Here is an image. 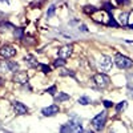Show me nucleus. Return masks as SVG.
Returning a JSON list of instances; mask_svg holds the SVG:
<instances>
[{
    "instance_id": "1",
    "label": "nucleus",
    "mask_w": 133,
    "mask_h": 133,
    "mask_svg": "<svg viewBox=\"0 0 133 133\" xmlns=\"http://www.w3.org/2000/svg\"><path fill=\"white\" fill-rule=\"evenodd\" d=\"M81 120L76 116H72V120H69L68 124H64L60 128V132H81Z\"/></svg>"
},
{
    "instance_id": "2",
    "label": "nucleus",
    "mask_w": 133,
    "mask_h": 133,
    "mask_svg": "<svg viewBox=\"0 0 133 133\" xmlns=\"http://www.w3.org/2000/svg\"><path fill=\"white\" fill-rule=\"evenodd\" d=\"M105 123H107V112H105V110H103V112H100L98 115H96V116L92 118V121H91L92 127H93L95 130H97V132L101 130V129L104 128Z\"/></svg>"
},
{
    "instance_id": "3",
    "label": "nucleus",
    "mask_w": 133,
    "mask_h": 133,
    "mask_svg": "<svg viewBox=\"0 0 133 133\" xmlns=\"http://www.w3.org/2000/svg\"><path fill=\"white\" fill-rule=\"evenodd\" d=\"M115 64L118 66L120 69H128V68H132V66H133V61L129 57L124 56V55H120V53L116 55Z\"/></svg>"
},
{
    "instance_id": "4",
    "label": "nucleus",
    "mask_w": 133,
    "mask_h": 133,
    "mask_svg": "<svg viewBox=\"0 0 133 133\" xmlns=\"http://www.w3.org/2000/svg\"><path fill=\"white\" fill-rule=\"evenodd\" d=\"M97 65H98V68L101 69L103 72H108V71L112 69V66H113V61H112V59H110L109 56L101 55V56H100V59H98Z\"/></svg>"
},
{
    "instance_id": "5",
    "label": "nucleus",
    "mask_w": 133,
    "mask_h": 133,
    "mask_svg": "<svg viewBox=\"0 0 133 133\" xmlns=\"http://www.w3.org/2000/svg\"><path fill=\"white\" fill-rule=\"evenodd\" d=\"M93 83L98 87V88H107L110 83V79L105 75V73H97L93 76Z\"/></svg>"
},
{
    "instance_id": "6",
    "label": "nucleus",
    "mask_w": 133,
    "mask_h": 133,
    "mask_svg": "<svg viewBox=\"0 0 133 133\" xmlns=\"http://www.w3.org/2000/svg\"><path fill=\"white\" fill-rule=\"evenodd\" d=\"M16 55V48L14 45H9V44H7V45H3L2 48H0V56H3L5 59H9V57H14Z\"/></svg>"
},
{
    "instance_id": "7",
    "label": "nucleus",
    "mask_w": 133,
    "mask_h": 133,
    "mask_svg": "<svg viewBox=\"0 0 133 133\" xmlns=\"http://www.w3.org/2000/svg\"><path fill=\"white\" fill-rule=\"evenodd\" d=\"M72 51H73V45H71V44H68V45H64L63 48L59 49L57 55L59 57H63V59H68L71 55H72Z\"/></svg>"
},
{
    "instance_id": "8",
    "label": "nucleus",
    "mask_w": 133,
    "mask_h": 133,
    "mask_svg": "<svg viewBox=\"0 0 133 133\" xmlns=\"http://www.w3.org/2000/svg\"><path fill=\"white\" fill-rule=\"evenodd\" d=\"M41 113L44 115V116H55V115H57L59 113V107L56 105V104H52V105H49V107H47V108H44L43 110H41Z\"/></svg>"
},
{
    "instance_id": "9",
    "label": "nucleus",
    "mask_w": 133,
    "mask_h": 133,
    "mask_svg": "<svg viewBox=\"0 0 133 133\" xmlns=\"http://www.w3.org/2000/svg\"><path fill=\"white\" fill-rule=\"evenodd\" d=\"M14 81L19 84H27L28 83V75L27 72H15Z\"/></svg>"
},
{
    "instance_id": "10",
    "label": "nucleus",
    "mask_w": 133,
    "mask_h": 133,
    "mask_svg": "<svg viewBox=\"0 0 133 133\" xmlns=\"http://www.w3.org/2000/svg\"><path fill=\"white\" fill-rule=\"evenodd\" d=\"M14 109H15V112H16V115H25L27 112H28V108L24 105V104H21V103H19V101H15L14 103Z\"/></svg>"
},
{
    "instance_id": "11",
    "label": "nucleus",
    "mask_w": 133,
    "mask_h": 133,
    "mask_svg": "<svg viewBox=\"0 0 133 133\" xmlns=\"http://www.w3.org/2000/svg\"><path fill=\"white\" fill-rule=\"evenodd\" d=\"M24 61H25V64L29 66V68H36V66H40V63L33 56H31V55H28V56L24 57Z\"/></svg>"
},
{
    "instance_id": "12",
    "label": "nucleus",
    "mask_w": 133,
    "mask_h": 133,
    "mask_svg": "<svg viewBox=\"0 0 133 133\" xmlns=\"http://www.w3.org/2000/svg\"><path fill=\"white\" fill-rule=\"evenodd\" d=\"M65 100H69V95H66L64 92H60L56 97H55V101L56 103H61V101H65Z\"/></svg>"
},
{
    "instance_id": "13",
    "label": "nucleus",
    "mask_w": 133,
    "mask_h": 133,
    "mask_svg": "<svg viewBox=\"0 0 133 133\" xmlns=\"http://www.w3.org/2000/svg\"><path fill=\"white\" fill-rule=\"evenodd\" d=\"M8 63V69H9V72H17L19 71V64L16 63V61H7Z\"/></svg>"
},
{
    "instance_id": "14",
    "label": "nucleus",
    "mask_w": 133,
    "mask_h": 133,
    "mask_svg": "<svg viewBox=\"0 0 133 133\" xmlns=\"http://www.w3.org/2000/svg\"><path fill=\"white\" fill-rule=\"evenodd\" d=\"M128 14H125V12H123V14H120V16H118V21H120V24L121 25H127L128 24Z\"/></svg>"
},
{
    "instance_id": "15",
    "label": "nucleus",
    "mask_w": 133,
    "mask_h": 133,
    "mask_svg": "<svg viewBox=\"0 0 133 133\" xmlns=\"http://www.w3.org/2000/svg\"><path fill=\"white\" fill-rule=\"evenodd\" d=\"M23 33H24V29L23 28H14V36L16 39H23Z\"/></svg>"
},
{
    "instance_id": "16",
    "label": "nucleus",
    "mask_w": 133,
    "mask_h": 133,
    "mask_svg": "<svg viewBox=\"0 0 133 133\" xmlns=\"http://www.w3.org/2000/svg\"><path fill=\"white\" fill-rule=\"evenodd\" d=\"M127 107H128V103H127V101H120V103L116 105V110L120 113V112H123V110H125Z\"/></svg>"
},
{
    "instance_id": "17",
    "label": "nucleus",
    "mask_w": 133,
    "mask_h": 133,
    "mask_svg": "<svg viewBox=\"0 0 133 133\" xmlns=\"http://www.w3.org/2000/svg\"><path fill=\"white\" fill-rule=\"evenodd\" d=\"M84 12L88 15H93L95 12H97V8H95L93 5H85L84 7Z\"/></svg>"
},
{
    "instance_id": "18",
    "label": "nucleus",
    "mask_w": 133,
    "mask_h": 133,
    "mask_svg": "<svg viewBox=\"0 0 133 133\" xmlns=\"http://www.w3.org/2000/svg\"><path fill=\"white\" fill-rule=\"evenodd\" d=\"M91 103H92V100L88 97V96H81L79 98V104H81V105H88V104H91Z\"/></svg>"
},
{
    "instance_id": "19",
    "label": "nucleus",
    "mask_w": 133,
    "mask_h": 133,
    "mask_svg": "<svg viewBox=\"0 0 133 133\" xmlns=\"http://www.w3.org/2000/svg\"><path fill=\"white\" fill-rule=\"evenodd\" d=\"M65 59H63V57H57L56 60L53 61V66H56V68H59V66H63V65H65Z\"/></svg>"
},
{
    "instance_id": "20",
    "label": "nucleus",
    "mask_w": 133,
    "mask_h": 133,
    "mask_svg": "<svg viewBox=\"0 0 133 133\" xmlns=\"http://www.w3.org/2000/svg\"><path fill=\"white\" fill-rule=\"evenodd\" d=\"M108 24L112 25V27H118V23L115 20V17L110 15V14H109V16H108Z\"/></svg>"
},
{
    "instance_id": "21",
    "label": "nucleus",
    "mask_w": 133,
    "mask_h": 133,
    "mask_svg": "<svg viewBox=\"0 0 133 133\" xmlns=\"http://www.w3.org/2000/svg\"><path fill=\"white\" fill-rule=\"evenodd\" d=\"M127 83H128V88H132L133 89V73L127 75Z\"/></svg>"
},
{
    "instance_id": "22",
    "label": "nucleus",
    "mask_w": 133,
    "mask_h": 133,
    "mask_svg": "<svg viewBox=\"0 0 133 133\" xmlns=\"http://www.w3.org/2000/svg\"><path fill=\"white\" fill-rule=\"evenodd\" d=\"M0 71H2V72H9L7 61H0Z\"/></svg>"
},
{
    "instance_id": "23",
    "label": "nucleus",
    "mask_w": 133,
    "mask_h": 133,
    "mask_svg": "<svg viewBox=\"0 0 133 133\" xmlns=\"http://www.w3.org/2000/svg\"><path fill=\"white\" fill-rule=\"evenodd\" d=\"M40 68H41V72L43 73H49L51 72V66H48L47 64H41L40 63Z\"/></svg>"
},
{
    "instance_id": "24",
    "label": "nucleus",
    "mask_w": 133,
    "mask_h": 133,
    "mask_svg": "<svg viewBox=\"0 0 133 133\" xmlns=\"http://www.w3.org/2000/svg\"><path fill=\"white\" fill-rule=\"evenodd\" d=\"M55 11H56V7L51 5V7L48 8V11H47V17H52V16L55 15Z\"/></svg>"
},
{
    "instance_id": "25",
    "label": "nucleus",
    "mask_w": 133,
    "mask_h": 133,
    "mask_svg": "<svg viewBox=\"0 0 133 133\" xmlns=\"http://www.w3.org/2000/svg\"><path fill=\"white\" fill-rule=\"evenodd\" d=\"M60 75H61V76H72V77H75V73H73L72 71H68V69H63V71L60 72Z\"/></svg>"
},
{
    "instance_id": "26",
    "label": "nucleus",
    "mask_w": 133,
    "mask_h": 133,
    "mask_svg": "<svg viewBox=\"0 0 133 133\" xmlns=\"http://www.w3.org/2000/svg\"><path fill=\"white\" fill-rule=\"evenodd\" d=\"M7 28H14V25L9 24V23H3V24H0V31H7Z\"/></svg>"
},
{
    "instance_id": "27",
    "label": "nucleus",
    "mask_w": 133,
    "mask_h": 133,
    "mask_svg": "<svg viewBox=\"0 0 133 133\" xmlns=\"http://www.w3.org/2000/svg\"><path fill=\"white\" fill-rule=\"evenodd\" d=\"M45 92H47V93H49V95H52V96H55V93H56V85H52V87H49Z\"/></svg>"
},
{
    "instance_id": "28",
    "label": "nucleus",
    "mask_w": 133,
    "mask_h": 133,
    "mask_svg": "<svg viewBox=\"0 0 133 133\" xmlns=\"http://www.w3.org/2000/svg\"><path fill=\"white\" fill-rule=\"evenodd\" d=\"M103 104H104L105 108H112V107H113V103H112V101H109V100H104Z\"/></svg>"
},
{
    "instance_id": "29",
    "label": "nucleus",
    "mask_w": 133,
    "mask_h": 133,
    "mask_svg": "<svg viewBox=\"0 0 133 133\" xmlns=\"http://www.w3.org/2000/svg\"><path fill=\"white\" fill-rule=\"evenodd\" d=\"M128 24H129V27L133 29V12L128 16Z\"/></svg>"
},
{
    "instance_id": "30",
    "label": "nucleus",
    "mask_w": 133,
    "mask_h": 133,
    "mask_svg": "<svg viewBox=\"0 0 133 133\" xmlns=\"http://www.w3.org/2000/svg\"><path fill=\"white\" fill-rule=\"evenodd\" d=\"M105 9H107V12H110V11L113 9V5H110L109 3H107V4H105Z\"/></svg>"
},
{
    "instance_id": "31",
    "label": "nucleus",
    "mask_w": 133,
    "mask_h": 133,
    "mask_svg": "<svg viewBox=\"0 0 133 133\" xmlns=\"http://www.w3.org/2000/svg\"><path fill=\"white\" fill-rule=\"evenodd\" d=\"M130 3V0H118V4H123V5H127Z\"/></svg>"
},
{
    "instance_id": "32",
    "label": "nucleus",
    "mask_w": 133,
    "mask_h": 133,
    "mask_svg": "<svg viewBox=\"0 0 133 133\" xmlns=\"http://www.w3.org/2000/svg\"><path fill=\"white\" fill-rule=\"evenodd\" d=\"M79 28H80V29H81L83 32H88V28H87V25H84V24H81V25H80Z\"/></svg>"
},
{
    "instance_id": "33",
    "label": "nucleus",
    "mask_w": 133,
    "mask_h": 133,
    "mask_svg": "<svg viewBox=\"0 0 133 133\" xmlns=\"http://www.w3.org/2000/svg\"><path fill=\"white\" fill-rule=\"evenodd\" d=\"M0 85H3V79L0 77Z\"/></svg>"
},
{
    "instance_id": "34",
    "label": "nucleus",
    "mask_w": 133,
    "mask_h": 133,
    "mask_svg": "<svg viewBox=\"0 0 133 133\" xmlns=\"http://www.w3.org/2000/svg\"><path fill=\"white\" fill-rule=\"evenodd\" d=\"M0 2H3V3H5V2H7V3H8V2H9V0H0Z\"/></svg>"
}]
</instances>
